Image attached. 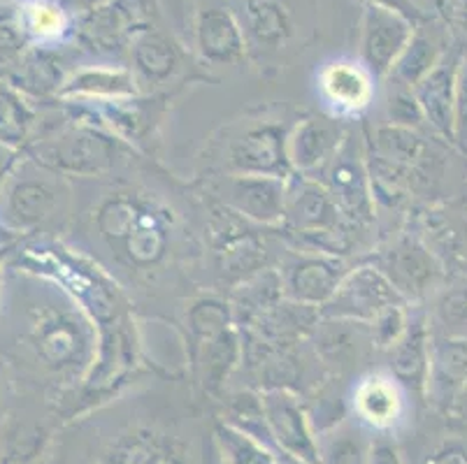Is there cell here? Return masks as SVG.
<instances>
[{"mask_svg": "<svg viewBox=\"0 0 467 464\" xmlns=\"http://www.w3.org/2000/svg\"><path fill=\"white\" fill-rule=\"evenodd\" d=\"M7 174V172H5ZM5 174H3V177H5ZM3 177H0V184H3Z\"/></svg>", "mask_w": 467, "mask_h": 464, "instance_id": "45", "label": "cell"}, {"mask_svg": "<svg viewBox=\"0 0 467 464\" xmlns=\"http://www.w3.org/2000/svg\"><path fill=\"white\" fill-rule=\"evenodd\" d=\"M318 93L339 117H356L375 100V75L360 61L337 58L318 72Z\"/></svg>", "mask_w": 467, "mask_h": 464, "instance_id": "14", "label": "cell"}, {"mask_svg": "<svg viewBox=\"0 0 467 464\" xmlns=\"http://www.w3.org/2000/svg\"><path fill=\"white\" fill-rule=\"evenodd\" d=\"M170 244H172L170 216L144 198L133 228L129 230L124 242L114 249V255L124 265L135 267V270H151L165 261Z\"/></svg>", "mask_w": 467, "mask_h": 464, "instance_id": "17", "label": "cell"}, {"mask_svg": "<svg viewBox=\"0 0 467 464\" xmlns=\"http://www.w3.org/2000/svg\"><path fill=\"white\" fill-rule=\"evenodd\" d=\"M10 5L28 49H57L72 33L78 36L79 21L61 0H10Z\"/></svg>", "mask_w": 467, "mask_h": 464, "instance_id": "19", "label": "cell"}, {"mask_svg": "<svg viewBox=\"0 0 467 464\" xmlns=\"http://www.w3.org/2000/svg\"><path fill=\"white\" fill-rule=\"evenodd\" d=\"M12 165H15V151L0 144V177H3Z\"/></svg>", "mask_w": 467, "mask_h": 464, "instance_id": "44", "label": "cell"}, {"mask_svg": "<svg viewBox=\"0 0 467 464\" xmlns=\"http://www.w3.org/2000/svg\"><path fill=\"white\" fill-rule=\"evenodd\" d=\"M214 437L226 464H279L273 450L258 437L242 432L233 425H216Z\"/></svg>", "mask_w": 467, "mask_h": 464, "instance_id": "35", "label": "cell"}, {"mask_svg": "<svg viewBox=\"0 0 467 464\" xmlns=\"http://www.w3.org/2000/svg\"><path fill=\"white\" fill-rule=\"evenodd\" d=\"M154 0H105L78 26V37L93 51H114L133 45L151 31Z\"/></svg>", "mask_w": 467, "mask_h": 464, "instance_id": "7", "label": "cell"}, {"mask_svg": "<svg viewBox=\"0 0 467 464\" xmlns=\"http://www.w3.org/2000/svg\"><path fill=\"white\" fill-rule=\"evenodd\" d=\"M31 160L61 177H103L117 165L121 139L93 121H72L28 147Z\"/></svg>", "mask_w": 467, "mask_h": 464, "instance_id": "3", "label": "cell"}, {"mask_svg": "<svg viewBox=\"0 0 467 464\" xmlns=\"http://www.w3.org/2000/svg\"><path fill=\"white\" fill-rule=\"evenodd\" d=\"M368 149L381 156V159L390 160V163L411 170V174L419 170V165L423 163L428 153V144L419 130L393 126V123L377 126L372 130L370 139H368Z\"/></svg>", "mask_w": 467, "mask_h": 464, "instance_id": "31", "label": "cell"}, {"mask_svg": "<svg viewBox=\"0 0 467 464\" xmlns=\"http://www.w3.org/2000/svg\"><path fill=\"white\" fill-rule=\"evenodd\" d=\"M381 272L393 284L405 302H416L435 291L441 279V267L435 253L416 237H400L381 253Z\"/></svg>", "mask_w": 467, "mask_h": 464, "instance_id": "12", "label": "cell"}, {"mask_svg": "<svg viewBox=\"0 0 467 464\" xmlns=\"http://www.w3.org/2000/svg\"><path fill=\"white\" fill-rule=\"evenodd\" d=\"M318 323H321V312L317 306L300 304L284 297L247 330L254 342L265 346L267 351H293L305 339L314 337Z\"/></svg>", "mask_w": 467, "mask_h": 464, "instance_id": "16", "label": "cell"}, {"mask_svg": "<svg viewBox=\"0 0 467 464\" xmlns=\"http://www.w3.org/2000/svg\"><path fill=\"white\" fill-rule=\"evenodd\" d=\"M462 54L447 51L435 67L416 84V100L421 105L426 123L432 133L453 144V98H456V75Z\"/></svg>", "mask_w": 467, "mask_h": 464, "instance_id": "21", "label": "cell"}, {"mask_svg": "<svg viewBox=\"0 0 467 464\" xmlns=\"http://www.w3.org/2000/svg\"><path fill=\"white\" fill-rule=\"evenodd\" d=\"M263 408L270 428V437L293 458L303 462H318V450L309 432L298 397L286 388H273L263 395Z\"/></svg>", "mask_w": 467, "mask_h": 464, "instance_id": "20", "label": "cell"}, {"mask_svg": "<svg viewBox=\"0 0 467 464\" xmlns=\"http://www.w3.org/2000/svg\"><path fill=\"white\" fill-rule=\"evenodd\" d=\"M444 54L447 51L441 49L440 40L435 36H428V33H421L416 28L410 45L402 51V57L398 58L396 67L389 77H393V82L400 84V87L414 88L440 63Z\"/></svg>", "mask_w": 467, "mask_h": 464, "instance_id": "33", "label": "cell"}, {"mask_svg": "<svg viewBox=\"0 0 467 464\" xmlns=\"http://www.w3.org/2000/svg\"><path fill=\"white\" fill-rule=\"evenodd\" d=\"M368 5H379V7H389V10H396L400 15L410 16L411 21L421 19V10L416 7L414 0H365Z\"/></svg>", "mask_w": 467, "mask_h": 464, "instance_id": "41", "label": "cell"}, {"mask_svg": "<svg viewBox=\"0 0 467 464\" xmlns=\"http://www.w3.org/2000/svg\"><path fill=\"white\" fill-rule=\"evenodd\" d=\"M130 63L138 84L161 87L182 67V49L172 37L159 31H144L130 45Z\"/></svg>", "mask_w": 467, "mask_h": 464, "instance_id": "26", "label": "cell"}, {"mask_svg": "<svg viewBox=\"0 0 467 464\" xmlns=\"http://www.w3.org/2000/svg\"><path fill=\"white\" fill-rule=\"evenodd\" d=\"M386 123L411 128V130H421L423 126H428L421 105H419L410 87L396 84V91L390 93L389 100H386Z\"/></svg>", "mask_w": 467, "mask_h": 464, "instance_id": "37", "label": "cell"}, {"mask_svg": "<svg viewBox=\"0 0 467 464\" xmlns=\"http://www.w3.org/2000/svg\"><path fill=\"white\" fill-rule=\"evenodd\" d=\"M36 123V109L28 105V98L7 79H0V144L16 151L33 138Z\"/></svg>", "mask_w": 467, "mask_h": 464, "instance_id": "32", "label": "cell"}, {"mask_svg": "<svg viewBox=\"0 0 467 464\" xmlns=\"http://www.w3.org/2000/svg\"><path fill=\"white\" fill-rule=\"evenodd\" d=\"M414 31L416 21L410 16L389 7L368 5L360 19V63L375 79H384L393 72Z\"/></svg>", "mask_w": 467, "mask_h": 464, "instance_id": "8", "label": "cell"}, {"mask_svg": "<svg viewBox=\"0 0 467 464\" xmlns=\"http://www.w3.org/2000/svg\"><path fill=\"white\" fill-rule=\"evenodd\" d=\"M449 416H451L453 420H458V423L467 425V383L458 390L456 397H453L451 407H449Z\"/></svg>", "mask_w": 467, "mask_h": 464, "instance_id": "43", "label": "cell"}, {"mask_svg": "<svg viewBox=\"0 0 467 464\" xmlns=\"http://www.w3.org/2000/svg\"><path fill=\"white\" fill-rule=\"evenodd\" d=\"M96 464H198L191 441L161 425L129 423L100 441Z\"/></svg>", "mask_w": 467, "mask_h": 464, "instance_id": "4", "label": "cell"}, {"mask_svg": "<svg viewBox=\"0 0 467 464\" xmlns=\"http://www.w3.org/2000/svg\"><path fill=\"white\" fill-rule=\"evenodd\" d=\"M324 186L330 191L344 219L354 225H368L375 219V195L365 160V147L347 135L335 159L321 170Z\"/></svg>", "mask_w": 467, "mask_h": 464, "instance_id": "5", "label": "cell"}, {"mask_svg": "<svg viewBox=\"0 0 467 464\" xmlns=\"http://www.w3.org/2000/svg\"><path fill=\"white\" fill-rule=\"evenodd\" d=\"M12 170V168H10ZM0 184V225L15 235H31L66 211L67 184L61 174L28 159Z\"/></svg>", "mask_w": 467, "mask_h": 464, "instance_id": "2", "label": "cell"}, {"mask_svg": "<svg viewBox=\"0 0 467 464\" xmlns=\"http://www.w3.org/2000/svg\"><path fill=\"white\" fill-rule=\"evenodd\" d=\"M421 464H467V446L456 439L441 441L421 459Z\"/></svg>", "mask_w": 467, "mask_h": 464, "instance_id": "40", "label": "cell"}, {"mask_svg": "<svg viewBox=\"0 0 467 464\" xmlns=\"http://www.w3.org/2000/svg\"><path fill=\"white\" fill-rule=\"evenodd\" d=\"M284 297L300 304L317 306L318 312L328 304L339 288L342 279L349 274V265L339 255L300 251L282 267Z\"/></svg>", "mask_w": 467, "mask_h": 464, "instance_id": "10", "label": "cell"}, {"mask_svg": "<svg viewBox=\"0 0 467 464\" xmlns=\"http://www.w3.org/2000/svg\"><path fill=\"white\" fill-rule=\"evenodd\" d=\"M347 133L333 119L324 117H307L291 128L286 139L288 163H291L293 174H312L321 172L335 153L342 149Z\"/></svg>", "mask_w": 467, "mask_h": 464, "instance_id": "15", "label": "cell"}, {"mask_svg": "<svg viewBox=\"0 0 467 464\" xmlns=\"http://www.w3.org/2000/svg\"><path fill=\"white\" fill-rule=\"evenodd\" d=\"M370 464H402V459L396 446H390L389 441H379V444L372 446Z\"/></svg>", "mask_w": 467, "mask_h": 464, "instance_id": "42", "label": "cell"}, {"mask_svg": "<svg viewBox=\"0 0 467 464\" xmlns=\"http://www.w3.org/2000/svg\"><path fill=\"white\" fill-rule=\"evenodd\" d=\"M410 321L411 316L410 312H407V302H400V304H393L389 306V309H384V312L368 325L372 346H375L377 351H390V348L396 346L402 339V335H405L407 327H410Z\"/></svg>", "mask_w": 467, "mask_h": 464, "instance_id": "36", "label": "cell"}, {"mask_svg": "<svg viewBox=\"0 0 467 464\" xmlns=\"http://www.w3.org/2000/svg\"><path fill=\"white\" fill-rule=\"evenodd\" d=\"M288 179L228 174L219 184L223 207L256 225H282Z\"/></svg>", "mask_w": 467, "mask_h": 464, "instance_id": "11", "label": "cell"}, {"mask_svg": "<svg viewBox=\"0 0 467 464\" xmlns=\"http://www.w3.org/2000/svg\"><path fill=\"white\" fill-rule=\"evenodd\" d=\"M351 407L363 425L375 432H390L405 418V388L393 374H368L356 383Z\"/></svg>", "mask_w": 467, "mask_h": 464, "instance_id": "18", "label": "cell"}, {"mask_svg": "<svg viewBox=\"0 0 467 464\" xmlns=\"http://www.w3.org/2000/svg\"><path fill=\"white\" fill-rule=\"evenodd\" d=\"M453 144L467 156V57L461 58L456 75V98H453Z\"/></svg>", "mask_w": 467, "mask_h": 464, "instance_id": "39", "label": "cell"}, {"mask_svg": "<svg viewBox=\"0 0 467 464\" xmlns=\"http://www.w3.org/2000/svg\"><path fill=\"white\" fill-rule=\"evenodd\" d=\"M186 323H189L191 351H193V348L202 346L216 335L235 325L231 302H223L214 295L198 297V300L191 302L189 312H186Z\"/></svg>", "mask_w": 467, "mask_h": 464, "instance_id": "34", "label": "cell"}, {"mask_svg": "<svg viewBox=\"0 0 467 464\" xmlns=\"http://www.w3.org/2000/svg\"><path fill=\"white\" fill-rule=\"evenodd\" d=\"M61 288H33L12 302L10 342L0 348L15 363H28L54 376H78L96 365V325L78 302L61 300Z\"/></svg>", "mask_w": 467, "mask_h": 464, "instance_id": "1", "label": "cell"}, {"mask_svg": "<svg viewBox=\"0 0 467 464\" xmlns=\"http://www.w3.org/2000/svg\"><path fill=\"white\" fill-rule=\"evenodd\" d=\"M140 91L133 70L124 66H82L67 75L58 96L67 102H121L133 100Z\"/></svg>", "mask_w": 467, "mask_h": 464, "instance_id": "23", "label": "cell"}, {"mask_svg": "<svg viewBox=\"0 0 467 464\" xmlns=\"http://www.w3.org/2000/svg\"><path fill=\"white\" fill-rule=\"evenodd\" d=\"M231 10L247 46L261 54H277L296 36V19L286 0H233Z\"/></svg>", "mask_w": 467, "mask_h": 464, "instance_id": "13", "label": "cell"}, {"mask_svg": "<svg viewBox=\"0 0 467 464\" xmlns=\"http://www.w3.org/2000/svg\"><path fill=\"white\" fill-rule=\"evenodd\" d=\"M467 383V339L461 335L432 337L428 393L449 411L458 390Z\"/></svg>", "mask_w": 467, "mask_h": 464, "instance_id": "25", "label": "cell"}, {"mask_svg": "<svg viewBox=\"0 0 467 464\" xmlns=\"http://www.w3.org/2000/svg\"><path fill=\"white\" fill-rule=\"evenodd\" d=\"M312 339L318 360L326 365H333V367L354 365L363 356V348L368 344L372 346L368 325L351 321H337V318H321Z\"/></svg>", "mask_w": 467, "mask_h": 464, "instance_id": "28", "label": "cell"}, {"mask_svg": "<svg viewBox=\"0 0 467 464\" xmlns=\"http://www.w3.org/2000/svg\"><path fill=\"white\" fill-rule=\"evenodd\" d=\"M282 300V274H279L277 270H267V267H263V270L254 272L247 279H242L240 286L233 291V321H235L237 327L254 325L267 309H273V306Z\"/></svg>", "mask_w": 467, "mask_h": 464, "instance_id": "29", "label": "cell"}, {"mask_svg": "<svg viewBox=\"0 0 467 464\" xmlns=\"http://www.w3.org/2000/svg\"><path fill=\"white\" fill-rule=\"evenodd\" d=\"M286 139L288 133L277 123H256L244 128L228 147V174L291 179L293 168L288 163Z\"/></svg>", "mask_w": 467, "mask_h": 464, "instance_id": "9", "label": "cell"}, {"mask_svg": "<svg viewBox=\"0 0 467 464\" xmlns=\"http://www.w3.org/2000/svg\"><path fill=\"white\" fill-rule=\"evenodd\" d=\"M193 45L202 61L212 66H233L247 54V42L231 7H202L193 24Z\"/></svg>", "mask_w": 467, "mask_h": 464, "instance_id": "22", "label": "cell"}, {"mask_svg": "<svg viewBox=\"0 0 467 464\" xmlns=\"http://www.w3.org/2000/svg\"><path fill=\"white\" fill-rule=\"evenodd\" d=\"M405 302L377 265H360L344 276L335 295L321 309V318L370 325L384 309Z\"/></svg>", "mask_w": 467, "mask_h": 464, "instance_id": "6", "label": "cell"}, {"mask_svg": "<svg viewBox=\"0 0 467 464\" xmlns=\"http://www.w3.org/2000/svg\"><path fill=\"white\" fill-rule=\"evenodd\" d=\"M0 3H7V0H0Z\"/></svg>", "mask_w": 467, "mask_h": 464, "instance_id": "46", "label": "cell"}, {"mask_svg": "<svg viewBox=\"0 0 467 464\" xmlns=\"http://www.w3.org/2000/svg\"><path fill=\"white\" fill-rule=\"evenodd\" d=\"M63 58L57 49L31 46L21 54L19 61L10 66L7 82L19 88L26 98H47L61 93L67 75L63 72Z\"/></svg>", "mask_w": 467, "mask_h": 464, "instance_id": "27", "label": "cell"}, {"mask_svg": "<svg viewBox=\"0 0 467 464\" xmlns=\"http://www.w3.org/2000/svg\"><path fill=\"white\" fill-rule=\"evenodd\" d=\"M242 360H244V344L237 325L228 327L214 339L191 351V363L198 365L207 390H219Z\"/></svg>", "mask_w": 467, "mask_h": 464, "instance_id": "30", "label": "cell"}, {"mask_svg": "<svg viewBox=\"0 0 467 464\" xmlns=\"http://www.w3.org/2000/svg\"><path fill=\"white\" fill-rule=\"evenodd\" d=\"M432 330L426 316H411L400 342L390 348V374L405 393L426 395L431 378Z\"/></svg>", "mask_w": 467, "mask_h": 464, "instance_id": "24", "label": "cell"}, {"mask_svg": "<svg viewBox=\"0 0 467 464\" xmlns=\"http://www.w3.org/2000/svg\"><path fill=\"white\" fill-rule=\"evenodd\" d=\"M435 318L449 335H458L467 327V286L449 288L435 304Z\"/></svg>", "mask_w": 467, "mask_h": 464, "instance_id": "38", "label": "cell"}]
</instances>
